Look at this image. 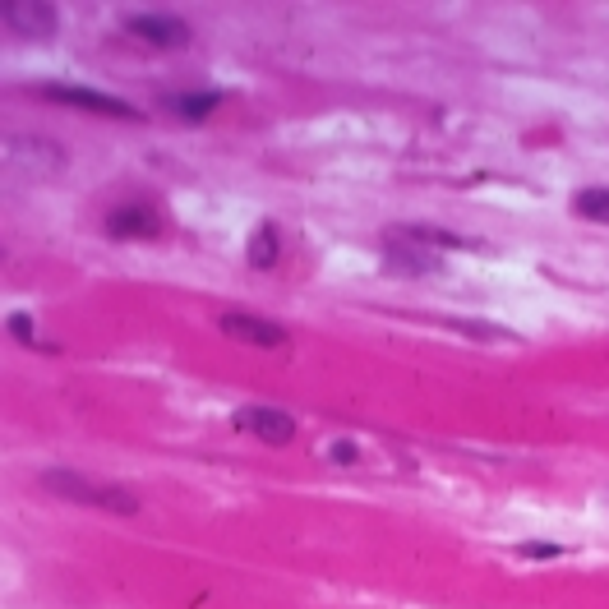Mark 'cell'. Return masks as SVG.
<instances>
[{"instance_id": "12", "label": "cell", "mask_w": 609, "mask_h": 609, "mask_svg": "<svg viewBox=\"0 0 609 609\" xmlns=\"http://www.w3.org/2000/svg\"><path fill=\"white\" fill-rule=\"evenodd\" d=\"M411 240H420L425 250H471L476 240H462V236H453V231H439V227H402Z\"/></svg>"}, {"instance_id": "15", "label": "cell", "mask_w": 609, "mask_h": 609, "mask_svg": "<svg viewBox=\"0 0 609 609\" xmlns=\"http://www.w3.org/2000/svg\"><path fill=\"white\" fill-rule=\"evenodd\" d=\"M328 457H333V462H351V457H356V448H351V439H333Z\"/></svg>"}, {"instance_id": "8", "label": "cell", "mask_w": 609, "mask_h": 609, "mask_svg": "<svg viewBox=\"0 0 609 609\" xmlns=\"http://www.w3.org/2000/svg\"><path fill=\"white\" fill-rule=\"evenodd\" d=\"M162 213L157 208H148V203H125V208H111L107 213V236H116V240H153V236H162Z\"/></svg>"}, {"instance_id": "7", "label": "cell", "mask_w": 609, "mask_h": 609, "mask_svg": "<svg viewBox=\"0 0 609 609\" xmlns=\"http://www.w3.org/2000/svg\"><path fill=\"white\" fill-rule=\"evenodd\" d=\"M236 430L254 434V439H263V443H291L296 439V420H291L287 411H277V406H240Z\"/></svg>"}, {"instance_id": "10", "label": "cell", "mask_w": 609, "mask_h": 609, "mask_svg": "<svg viewBox=\"0 0 609 609\" xmlns=\"http://www.w3.org/2000/svg\"><path fill=\"white\" fill-rule=\"evenodd\" d=\"M277 222H259L250 236V245H245V259H250V268H273L277 263Z\"/></svg>"}, {"instance_id": "5", "label": "cell", "mask_w": 609, "mask_h": 609, "mask_svg": "<svg viewBox=\"0 0 609 609\" xmlns=\"http://www.w3.org/2000/svg\"><path fill=\"white\" fill-rule=\"evenodd\" d=\"M125 33L148 42V47H162V51L190 47V24L176 19V14H130V19H125Z\"/></svg>"}, {"instance_id": "9", "label": "cell", "mask_w": 609, "mask_h": 609, "mask_svg": "<svg viewBox=\"0 0 609 609\" xmlns=\"http://www.w3.org/2000/svg\"><path fill=\"white\" fill-rule=\"evenodd\" d=\"M217 328L236 342H250V347H282L287 342V328H277L268 319H254V314H222Z\"/></svg>"}, {"instance_id": "4", "label": "cell", "mask_w": 609, "mask_h": 609, "mask_svg": "<svg viewBox=\"0 0 609 609\" xmlns=\"http://www.w3.org/2000/svg\"><path fill=\"white\" fill-rule=\"evenodd\" d=\"M42 97L51 102H65V107H79V111H93V116H111V120H139V111L130 102H120L111 93H97V88H74V84H47L37 88Z\"/></svg>"}, {"instance_id": "13", "label": "cell", "mask_w": 609, "mask_h": 609, "mask_svg": "<svg viewBox=\"0 0 609 609\" xmlns=\"http://www.w3.org/2000/svg\"><path fill=\"white\" fill-rule=\"evenodd\" d=\"M577 217H586V222H609V185H591V190H582L573 199Z\"/></svg>"}, {"instance_id": "3", "label": "cell", "mask_w": 609, "mask_h": 609, "mask_svg": "<svg viewBox=\"0 0 609 609\" xmlns=\"http://www.w3.org/2000/svg\"><path fill=\"white\" fill-rule=\"evenodd\" d=\"M0 24H5V33H10V37L47 42V37H56L60 14H56V5H47V0H19V5H5Z\"/></svg>"}, {"instance_id": "2", "label": "cell", "mask_w": 609, "mask_h": 609, "mask_svg": "<svg viewBox=\"0 0 609 609\" xmlns=\"http://www.w3.org/2000/svg\"><path fill=\"white\" fill-rule=\"evenodd\" d=\"M5 162H10L19 176H56L60 167H65V153H60V144H51V139H37V134H10L5 139Z\"/></svg>"}, {"instance_id": "1", "label": "cell", "mask_w": 609, "mask_h": 609, "mask_svg": "<svg viewBox=\"0 0 609 609\" xmlns=\"http://www.w3.org/2000/svg\"><path fill=\"white\" fill-rule=\"evenodd\" d=\"M42 485L51 494H65L74 503H93V508H107V513H134L139 499L120 485H107V480H88L79 471H42Z\"/></svg>"}, {"instance_id": "6", "label": "cell", "mask_w": 609, "mask_h": 609, "mask_svg": "<svg viewBox=\"0 0 609 609\" xmlns=\"http://www.w3.org/2000/svg\"><path fill=\"white\" fill-rule=\"evenodd\" d=\"M383 268H388V273H402V277H425V273H439L443 263H439V254L425 250L420 240L397 231V236H388V245H383Z\"/></svg>"}, {"instance_id": "16", "label": "cell", "mask_w": 609, "mask_h": 609, "mask_svg": "<svg viewBox=\"0 0 609 609\" xmlns=\"http://www.w3.org/2000/svg\"><path fill=\"white\" fill-rule=\"evenodd\" d=\"M522 554L526 559H554L559 550H554V545H522Z\"/></svg>"}, {"instance_id": "14", "label": "cell", "mask_w": 609, "mask_h": 609, "mask_svg": "<svg viewBox=\"0 0 609 609\" xmlns=\"http://www.w3.org/2000/svg\"><path fill=\"white\" fill-rule=\"evenodd\" d=\"M10 333L24 337V342H33V319H28V314H10Z\"/></svg>"}, {"instance_id": "11", "label": "cell", "mask_w": 609, "mask_h": 609, "mask_svg": "<svg viewBox=\"0 0 609 609\" xmlns=\"http://www.w3.org/2000/svg\"><path fill=\"white\" fill-rule=\"evenodd\" d=\"M217 102H222V93H176L167 97V111H176L180 120H203Z\"/></svg>"}]
</instances>
